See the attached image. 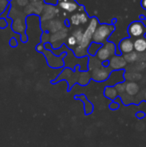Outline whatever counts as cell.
I'll return each instance as SVG.
<instances>
[{"label": "cell", "mask_w": 146, "mask_h": 147, "mask_svg": "<svg viewBox=\"0 0 146 147\" xmlns=\"http://www.w3.org/2000/svg\"><path fill=\"white\" fill-rule=\"evenodd\" d=\"M99 22L98 19L95 16L91 17L89 21V24L83 31L81 41L73 48V54L77 58H83L88 56L87 49L89 44L92 42V37L96 28H97Z\"/></svg>", "instance_id": "obj_1"}, {"label": "cell", "mask_w": 146, "mask_h": 147, "mask_svg": "<svg viewBox=\"0 0 146 147\" xmlns=\"http://www.w3.org/2000/svg\"><path fill=\"white\" fill-rule=\"evenodd\" d=\"M114 30H115V27L114 24H108V23L98 24L97 28L94 32L92 41L102 45L106 41H108V38L111 36V34Z\"/></svg>", "instance_id": "obj_2"}, {"label": "cell", "mask_w": 146, "mask_h": 147, "mask_svg": "<svg viewBox=\"0 0 146 147\" xmlns=\"http://www.w3.org/2000/svg\"><path fill=\"white\" fill-rule=\"evenodd\" d=\"M116 54V46L111 41H106L97 51L96 57L101 61H108L111 57Z\"/></svg>", "instance_id": "obj_3"}, {"label": "cell", "mask_w": 146, "mask_h": 147, "mask_svg": "<svg viewBox=\"0 0 146 147\" xmlns=\"http://www.w3.org/2000/svg\"><path fill=\"white\" fill-rule=\"evenodd\" d=\"M42 53L45 55V57L46 59V61H47V64H48V65L50 67H52V68H60V67H63L65 65L63 59H64V57L66 56L65 53H61L60 55L57 56V55L53 54L51 50L44 49Z\"/></svg>", "instance_id": "obj_4"}, {"label": "cell", "mask_w": 146, "mask_h": 147, "mask_svg": "<svg viewBox=\"0 0 146 147\" xmlns=\"http://www.w3.org/2000/svg\"><path fill=\"white\" fill-rule=\"evenodd\" d=\"M112 70L109 66H103L102 65L97 68H95L90 71L91 79L96 82H104L107 81L110 76Z\"/></svg>", "instance_id": "obj_5"}, {"label": "cell", "mask_w": 146, "mask_h": 147, "mask_svg": "<svg viewBox=\"0 0 146 147\" xmlns=\"http://www.w3.org/2000/svg\"><path fill=\"white\" fill-rule=\"evenodd\" d=\"M64 27H65L64 25V22L60 21L59 19H52V20L44 22L41 24V28L45 32H47L50 34H54L59 31L60 29H62Z\"/></svg>", "instance_id": "obj_6"}, {"label": "cell", "mask_w": 146, "mask_h": 147, "mask_svg": "<svg viewBox=\"0 0 146 147\" xmlns=\"http://www.w3.org/2000/svg\"><path fill=\"white\" fill-rule=\"evenodd\" d=\"M128 34L133 38H140L143 37L145 32V25L139 21L132 22L128 28H127Z\"/></svg>", "instance_id": "obj_7"}, {"label": "cell", "mask_w": 146, "mask_h": 147, "mask_svg": "<svg viewBox=\"0 0 146 147\" xmlns=\"http://www.w3.org/2000/svg\"><path fill=\"white\" fill-rule=\"evenodd\" d=\"M41 13H42V15H41L40 22H44L54 19L56 15H58L59 13V9L53 4H46L44 6Z\"/></svg>", "instance_id": "obj_8"}, {"label": "cell", "mask_w": 146, "mask_h": 147, "mask_svg": "<svg viewBox=\"0 0 146 147\" xmlns=\"http://www.w3.org/2000/svg\"><path fill=\"white\" fill-rule=\"evenodd\" d=\"M126 61L124 57L121 55H114L108 60V66L112 71H120L123 70L126 66Z\"/></svg>", "instance_id": "obj_9"}, {"label": "cell", "mask_w": 146, "mask_h": 147, "mask_svg": "<svg viewBox=\"0 0 146 147\" xmlns=\"http://www.w3.org/2000/svg\"><path fill=\"white\" fill-rule=\"evenodd\" d=\"M57 4L59 8L66 11L67 13H75L78 10L80 5L75 0H58Z\"/></svg>", "instance_id": "obj_10"}, {"label": "cell", "mask_w": 146, "mask_h": 147, "mask_svg": "<svg viewBox=\"0 0 146 147\" xmlns=\"http://www.w3.org/2000/svg\"><path fill=\"white\" fill-rule=\"evenodd\" d=\"M67 36H68V27L65 26L59 31H58L54 34H52L49 36V43L51 44L52 47H53L56 43L65 40Z\"/></svg>", "instance_id": "obj_11"}, {"label": "cell", "mask_w": 146, "mask_h": 147, "mask_svg": "<svg viewBox=\"0 0 146 147\" xmlns=\"http://www.w3.org/2000/svg\"><path fill=\"white\" fill-rule=\"evenodd\" d=\"M124 71L120 70V71H112L110 73L109 78H108L107 82L108 83V86H114L115 84L124 82L125 78H124Z\"/></svg>", "instance_id": "obj_12"}, {"label": "cell", "mask_w": 146, "mask_h": 147, "mask_svg": "<svg viewBox=\"0 0 146 147\" xmlns=\"http://www.w3.org/2000/svg\"><path fill=\"white\" fill-rule=\"evenodd\" d=\"M119 50L120 53L125 55L127 53H132L133 49V40L131 38H124L123 40H120L119 44Z\"/></svg>", "instance_id": "obj_13"}, {"label": "cell", "mask_w": 146, "mask_h": 147, "mask_svg": "<svg viewBox=\"0 0 146 147\" xmlns=\"http://www.w3.org/2000/svg\"><path fill=\"white\" fill-rule=\"evenodd\" d=\"M44 6L42 5V3L40 2H33L30 4H28L26 7V12L30 15V14H40L42 12Z\"/></svg>", "instance_id": "obj_14"}, {"label": "cell", "mask_w": 146, "mask_h": 147, "mask_svg": "<svg viewBox=\"0 0 146 147\" xmlns=\"http://www.w3.org/2000/svg\"><path fill=\"white\" fill-rule=\"evenodd\" d=\"M133 49L138 53H144L146 51V39L144 37L138 38L133 41Z\"/></svg>", "instance_id": "obj_15"}, {"label": "cell", "mask_w": 146, "mask_h": 147, "mask_svg": "<svg viewBox=\"0 0 146 147\" xmlns=\"http://www.w3.org/2000/svg\"><path fill=\"white\" fill-rule=\"evenodd\" d=\"M139 91V86L135 82H128L126 85V93L131 96H136Z\"/></svg>", "instance_id": "obj_16"}, {"label": "cell", "mask_w": 146, "mask_h": 147, "mask_svg": "<svg viewBox=\"0 0 146 147\" xmlns=\"http://www.w3.org/2000/svg\"><path fill=\"white\" fill-rule=\"evenodd\" d=\"M90 79H91V77H90L89 71H80L78 75V78H77V83L82 86H85L89 83Z\"/></svg>", "instance_id": "obj_17"}, {"label": "cell", "mask_w": 146, "mask_h": 147, "mask_svg": "<svg viewBox=\"0 0 146 147\" xmlns=\"http://www.w3.org/2000/svg\"><path fill=\"white\" fill-rule=\"evenodd\" d=\"M104 96L107 98L114 101L118 97L119 94H118L116 89L114 88V86H107L104 90Z\"/></svg>", "instance_id": "obj_18"}, {"label": "cell", "mask_w": 146, "mask_h": 147, "mask_svg": "<svg viewBox=\"0 0 146 147\" xmlns=\"http://www.w3.org/2000/svg\"><path fill=\"white\" fill-rule=\"evenodd\" d=\"M12 28L14 31L17 32V33H24L25 28H26V25L24 23H22L21 19H16L15 21H14L13 24H12Z\"/></svg>", "instance_id": "obj_19"}, {"label": "cell", "mask_w": 146, "mask_h": 147, "mask_svg": "<svg viewBox=\"0 0 146 147\" xmlns=\"http://www.w3.org/2000/svg\"><path fill=\"white\" fill-rule=\"evenodd\" d=\"M102 47V44H99V43H96V42H91L87 49V52H88V55L89 56H96L97 51L100 49V47Z\"/></svg>", "instance_id": "obj_20"}, {"label": "cell", "mask_w": 146, "mask_h": 147, "mask_svg": "<svg viewBox=\"0 0 146 147\" xmlns=\"http://www.w3.org/2000/svg\"><path fill=\"white\" fill-rule=\"evenodd\" d=\"M76 98H78V99H80V100H82L83 102H85L84 110H85V114L86 115H89V114H91L92 113V111H93V105H92V103H90L87 100V98L84 96L82 95V96H76Z\"/></svg>", "instance_id": "obj_21"}, {"label": "cell", "mask_w": 146, "mask_h": 147, "mask_svg": "<svg viewBox=\"0 0 146 147\" xmlns=\"http://www.w3.org/2000/svg\"><path fill=\"white\" fill-rule=\"evenodd\" d=\"M69 22L72 26L78 27L79 25H81V22H80V12H79V10H77V12L73 13L71 16V17L69 19Z\"/></svg>", "instance_id": "obj_22"}, {"label": "cell", "mask_w": 146, "mask_h": 147, "mask_svg": "<svg viewBox=\"0 0 146 147\" xmlns=\"http://www.w3.org/2000/svg\"><path fill=\"white\" fill-rule=\"evenodd\" d=\"M83 29L82 28H77L72 33H71V35H73L77 41V44L81 41L82 40V37H83Z\"/></svg>", "instance_id": "obj_23"}, {"label": "cell", "mask_w": 146, "mask_h": 147, "mask_svg": "<svg viewBox=\"0 0 146 147\" xmlns=\"http://www.w3.org/2000/svg\"><path fill=\"white\" fill-rule=\"evenodd\" d=\"M126 82H121V83H119L114 85V88L116 89V90L120 96L126 92Z\"/></svg>", "instance_id": "obj_24"}, {"label": "cell", "mask_w": 146, "mask_h": 147, "mask_svg": "<svg viewBox=\"0 0 146 147\" xmlns=\"http://www.w3.org/2000/svg\"><path fill=\"white\" fill-rule=\"evenodd\" d=\"M66 43L69 47V48H74L77 45V41L76 40V38L73 36V35H70L67 37V40H66Z\"/></svg>", "instance_id": "obj_25"}, {"label": "cell", "mask_w": 146, "mask_h": 147, "mask_svg": "<svg viewBox=\"0 0 146 147\" xmlns=\"http://www.w3.org/2000/svg\"><path fill=\"white\" fill-rule=\"evenodd\" d=\"M123 57H124L125 60L126 61V63L127 62L132 63V62H134L137 59V54L135 53H133V52H132L130 53H127V54H125Z\"/></svg>", "instance_id": "obj_26"}, {"label": "cell", "mask_w": 146, "mask_h": 147, "mask_svg": "<svg viewBox=\"0 0 146 147\" xmlns=\"http://www.w3.org/2000/svg\"><path fill=\"white\" fill-rule=\"evenodd\" d=\"M8 5H9V2L7 0H0V16L3 15V12L4 11V9L7 8Z\"/></svg>", "instance_id": "obj_27"}, {"label": "cell", "mask_w": 146, "mask_h": 147, "mask_svg": "<svg viewBox=\"0 0 146 147\" xmlns=\"http://www.w3.org/2000/svg\"><path fill=\"white\" fill-rule=\"evenodd\" d=\"M17 45H18V42H17V40H16V38H15V37H12V38L9 40V46H10L11 47H15Z\"/></svg>", "instance_id": "obj_28"}, {"label": "cell", "mask_w": 146, "mask_h": 147, "mask_svg": "<svg viewBox=\"0 0 146 147\" xmlns=\"http://www.w3.org/2000/svg\"><path fill=\"white\" fill-rule=\"evenodd\" d=\"M8 25V22L5 18H0V28H5Z\"/></svg>", "instance_id": "obj_29"}, {"label": "cell", "mask_w": 146, "mask_h": 147, "mask_svg": "<svg viewBox=\"0 0 146 147\" xmlns=\"http://www.w3.org/2000/svg\"><path fill=\"white\" fill-rule=\"evenodd\" d=\"M44 49H45L44 44H42L41 42L36 46V50H37V52H39V53H42V52L44 51Z\"/></svg>", "instance_id": "obj_30"}, {"label": "cell", "mask_w": 146, "mask_h": 147, "mask_svg": "<svg viewBox=\"0 0 146 147\" xmlns=\"http://www.w3.org/2000/svg\"><path fill=\"white\" fill-rule=\"evenodd\" d=\"M109 107H110L111 109H117L120 108V104H119L116 101H114V102H113L110 104Z\"/></svg>", "instance_id": "obj_31"}, {"label": "cell", "mask_w": 146, "mask_h": 147, "mask_svg": "<svg viewBox=\"0 0 146 147\" xmlns=\"http://www.w3.org/2000/svg\"><path fill=\"white\" fill-rule=\"evenodd\" d=\"M18 5L20 6H26L28 3V0H16Z\"/></svg>", "instance_id": "obj_32"}, {"label": "cell", "mask_w": 146, "mask_h": 147, "mask_svg": "<svg viewBox=\"0 0 146 147\" xmlns=\"http://www.w3.org/2000/svg\"><path fill=\"white\" fill-rule=\"evenodd\" d=\"M28 37L27 34H25V33L21 34V40H22V42H27L28 41Z\"/></svg>", "instance_id": "obj_33"}, {"label": "cell", "mask_w": 146, "mask_h": 147, "mask_svg": "<svg viewBox=\"0 0 146 147\" xmlns=\"http://www.w3.org/2000/svg\"><path fill=\"white\" fill-rule=\"evenodd\" d=\"M141 5H142V7H143L144 9H146V0H142V1H141Z\"/></svg>", "instance_id": "obj_34"}, {"label": "cell", "mask_w": 146, "mask_h": 147, "mask_svg": "<svg viewBox=\"0 0 146 147\" xmlns=\"http://www.w3.org/2000/svg\"><path fill=\"white\" fill-rule=\"evenodd\" d=\"M145 99L146 100V92H145Z\"/></svg>", "instance_id": "obj_35"}, {"label": "cell", "mask_w": 146, "mask_h": 147, "mask_svg": "<svg viewBox=\"0 0 146 147\" xmlns=\"http://www.w3.org/2000/svg\"><path fill=\"white\" fill-rule=\"evenodd\" d=\"M7 1H8V2H9V1H10V0H7Z\"/></svg>", "instance_id": "obj_36"}]
</instances>
